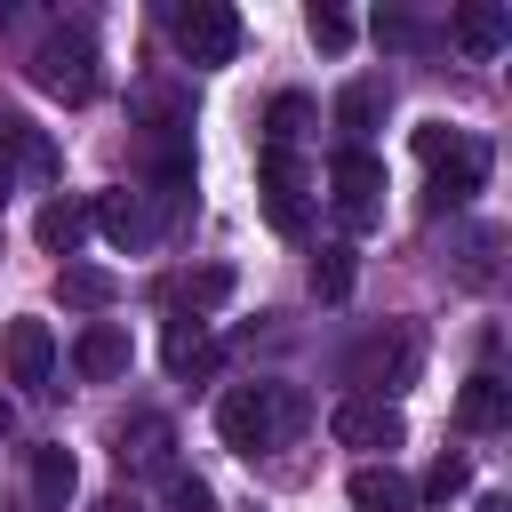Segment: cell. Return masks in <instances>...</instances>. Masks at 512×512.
Instances as JSON below:
<instances>
[{
	"label": "cell",
	"mask_w": 512,
	"mask_h": 512,
	"mask_svg": "<svg viewBox=\"0 0 512 512\" xmlns=\"http://www.w3.org/2000/svg\"><path fill=\"white\" fill-rule=\"evenodd\" d=\"M0 360H8V384H32V392H48V376H56V336H48V320H8L0 328Z\"/></svg>",
	"instance_id": "30bf717a"
},
{
	"label": "cell",
	"mask_w": 512,
	"mask_h": 512,
	"mask_svg": "<svg viewBox=\"0 0 512 512\" xmlns=\"http://www.w3.org/2000/svg\"><path fill=\"white\" fill-rule=\"evenodd\" d=\"M56 288H64V304H80V312H104L120 288H112V272H96V264H64L56 272Z\"/></svg>",
	"instance_id": "603a6c76"
},
{
	"label": "cell",
	"mask_w": 512,
	"mask_h": 512,
	"mask_svg": "<svg viewBox=\"0 0 512 512\" xmlns=\"http://www.w3.org/2000/svg\"><path fill=\"white\" fill-rule=\"evenodd\" d=\"M384 120V80H352L344 96H336V128L352 136V152H360V136Z\"/></svg>",
	"instance_id": "d6986e66"
},
{
	"label": "cell",
	"mask_w": 512,
	"mask_h": 512,
	"mask_svg": "<svg viewBox=\"0 0 512 512\" xmlns=\"http://www.w3.org/2000/svg\"><path fill=\"white\" fill-rule=\"evenodd\" d=\"M344 496H352V512H416V480L392 464H360L344 480Z\"/></svg>",
	"instance_id": "5bb4252c"
},
{
	"label": "cell",
	"mask_w": 512,
	"mask_h": 512,
	"mask_svg": "<svg viewBox=\"0 0 512 512\" xmlns=\"http://www.w3.org/2000/svg\"><path fill=\"white\" fill-rule=\"evenodd\" d=\"M96 512H144V496H128V488H120V496H104Z\"/></svg>",
	"instance_id": "f546056e"
},
{
	"label": "cell",
	"mask_w": 512,
	"mask_h": 512,
	"mask_svg": "<svg viewBox=\"0 0 512 512\" xmlns=\"http://www.w3.org/2000/svg\"><path fill=\"white\" fill-rule=\"evenodd\" d=\"M160 496H168V512H216V488H208L200 472H184V464L160 472Z\"/></svg>",
	"instance_id": "d4e9b609"
},
{
	"label": "cell",
	"mask_w": 512,
	"mask_h": 512,
	"mask_svg": "<svg viewBox=\"0 0 512 512\" xmlns=\"http://www.w3.org/2000/svg\"><path fill=\"white\" fill-rule=\"evenodd\" d=\"M416 328H376V336H360L352 344V360H344V376L352 384H368V400H384V392H400L408 376H416Z\"/></svg>",
	"instance_id": "5b68a950"
},
{
	"label": "cell",
	"mask_w": 512,
	"mask_h": 512,
	"mask_svg": "<svg viewBox=\"0 0 512 512\" xmlns=\"http://www.w3.org/2000/svg\"><path fill=\"white\" fill-rule=\"evenodd\" d=\"M72 368H80L88 384L128 376V328H120V320H88V328H80V344H72Z\"/></svg>",
	"instance_id": "7c38bea8"
},
{
	"label": "cell",
	"mask_w": 512,
	"mask_h": 512,
	"mask_svg": "<svg viewBox=\"0 0 512 512\" xmlns=\"http://www.w3.org/2000/svg\"><path fill=\"white\" fill-rule=\"evenodd\" d=\"M472 512H512V504H504V496H480V504H472Z\"/></svg>",
	"instance_id": "4dcf8cb0"
},
{
	"label": "cell",
	"mask_w": 512,
	"mask_h": 512,
	"mask_svg": "<svg viewBox=\"0 0 512 512\" xmlns=\"http://www.w3.org/2000/svg\"><path fill=\"white\" fill-rule=\"evenodd\" d=\"M312 296H320V304H344V296H352V248H344V240H328V248L312 256Z\"/></svg>",
	"instance_id": "7402d4cb"
},
{
	"label": "cell",
	"mask_w": 512,
	"mask_h": 512,
	"mask_svg": "<svg viewBox=\"0 0 512 512\" xmlns=\"http://www.w3.org/2000/svg\"><path fill=\"white\" fill-rule=\"evenodd\" d=\"M0 432H8V400H0Z\"/></svg>",
	"instance_id": "1f68e13d"
},
{
	"label": "cell",
	"mask_w": 512,
	"mask_h": 512,
	"mask_svg": "<svg viewBox=\"0 0 512 512\" xmlns=\"http://www.w3.org/2000/svg\"><path fill=\"white\" fill-rule=\"evenodd\" d=\"M32 88L56 96V104H88V96L104 88V72H96V40H88L80 24L48 32V40L32 48Z\"/></svg>",
	"instance_id": "7a4b0ae2"
},
{
	"label": "cell",
	"mask_w": 512,
	"mask_h": 512,
	"mask_svg": "<svg viewBox=\"0 0 512 512\" xmlns=\"http://www.w3.org/2000/svg\"><path fill=\"white\" fill-rule=\"evenodd\" d=\"M256 192H264V216H272V232L304 240V224H312V192H304V168H296V152H264V160H256Z\"/></svg>",
	"instance_id": "8992f818"
},
{
	"label": "cell",
	"mask_w": 512,
	"mask_h": 512,
	"mask_svg": "<svg viewBox=\"0 0 512 512\" xmlns=\"http://www.w3.org/2000/svg\"><path fill=\"white\" fill-rule=\"evenodd\" d=\"M304 128H312V96H272V112H264V152H296L304 144Z\"/></svg>",
	"instance_id": "ffe728a7"
},
{
	"label": "cell",
	"mask_w": 512,
	"mask_h": 512,
	"mask_svg": "<svg viewBox=\"0 0 512 512\" xmlns=\"http://www.w3.org/2000/svg\"><path fill=\"white\" fill-rule=\"evenodd\" d=\"M376 40H384V48H416V40H424V32H416V24H408V16H376Z\"/></svg>",
	"instance_id": "f1b7e54d"
},
{
	"label": "cell",
	"mask_w": 512,
	"mask_h": 512,
	"mask_svg": "<svg viewBox=\"0 0 512 512\" xmlns=\"http://www.w3.org/2000/svg\"><path fill=\"white\" fill-rule=\"evenodd\" d=\"M504 416H512L504 376H496V368H472V376H464V392H456V424H464V432H496Z\"/></svg>",
	"instance_id": "2e32d148"
},
{
	"label": "cell",
	"mask_w": 512,
	"mask_h": 512,
	"mask_svg": "<svg viewBox=\"0 0 512 512\" xmlns=\"http://www.w3.org/2000/svg\"><path fill=\"white\" fill-rule=\"evenodd\" d=\"M480 184H488V144H480V136H456V144L432 160V200H424V208H432V216H440V208H464Z\"/></svg>",
	"instance_id": "ba28073f"
},
{
	"label": "cell",
	"mask_w": 512,
	"mask_h": 512,
	"mask_svg": "<svg viewBox=\"0 0 512 512\" xmlns=\"http://www.w3.org/2000/svg\"><path fill=\"white\" fill-rule=\"evenodd\" d=\"M88 224L120 248V256H144L152 240H160V216L144 208V192H96V208H88Z\"/></svg>",
	"instance_id": "9c48e42d"
},
{
	"label": "cell",
	"mask_w": 512,
	"mask_h": 512,
	"mask_svg": "<svg viewBox=\"0 0 512 512\" xmlns=\"http://www.w3.org/2000/svg\"><path fill=\"white\" fill-rule=\"evenodd\" d=\"M296 424H304V392H296V384H232V392L216 400V432H224L232 456H264V448H280Z\"/></svg>",
	"instance_id": "6da1fadb"
},
{
	"label": "cell",
	"mask_w": 512,
	"mask_h": 512,
	"mask_svg": "<svg viewBox=\"0 0 512 512\" xmlns=\"http://www.w3.org/2000/svg\"><path fill=\"white\" fill-rule=\"evenodd\" d=\"M168 32H176L184 64H232V56H240V8H224V0H184V8H168Z\"/></svg>",
	"instance_id": "3957f363"
},
{
	"label": "cell",
	"mask_w": 512,
	"mask_h": 512,
	"mask_svg": "<svg viewBox=\"0 0 512 512\" xmlns=\"http://www.w3.org/2000/svg\"><path fill=\"white\" fill-rule=\"evenodd\" d=\"M448 40H456L464 56H496V48L512 40V16H504L496 0H464V8L448 16Z\"/></svg>",
	"instance_id": "9a60e30c"
},
{
	"label": "cell",
	"mask_w": 512,
	"mask_h": 512,
	"mask_svg": "<svg viewBox=\"0 0 512 512\" xmlns=\"http://www.w3.org/2000/svg\"><path fill=\"white\" fill-rule=\"evenodd\" d=\"M112 456H120V472H152V480H160V472L176 464V424L144 408V416L120 424V448H112Z\"/></svg>",
	"instance_id": "8fae6325"
},
{
	"label": "cell",
	"mask_w": 512,
	"mask_h": 512,
	"mask_svg": "<svg viewBox=\"0 0 512 512\" xmlns=\"http://www.w3.org/2000/svg\"><path fill=\"white\" fill-rule=\"evenodd\" d=\"M304 32H312L320 56H344V48H352V16H344L336 0H312V8H304Z\"/></svg>",
	"instance_id": "cb8c5ba5"
},
{
	"label": "cell",
	"mask_w": 512,
	"mask_h": 512,
	"mask_svg": "<svg viewBox=\"0 0 512 512\" xmlns=\"http://www.w3.org/2000/svg\"><path fill=\"white\" fill-rule=\"evenodd\" d=\"M328 432H336L344 448H384V456H392L408 424H400V408H392V400H368V392H344V400H336V416H328Z\"/></svg>",
	"instance_id": "52a82bcc"
},
{
	"label": "cell",
	"mask_w": 512,
	"mask_h": 512,
	"mask_svg": "<svg viewBox=\"0 0 512 512\" xmlns=\"http://www.w3.org/2000/svg\"><path fill=\"white\" fill-rule=\"evenodd\" d=\"M168 368H176V376H208V368H216V336H208L200 312H176V320H168Z\"/></svg>",
	"instance_id": "e0dca14e"
},
{
	"label": "cell",
	"mask_w": 512,
	"mask_h": 512,
	"mask_svg": "<svg viewBox=\"0 0 512 512\" xmlns=\"http://www.w3.org/2000/svg\"><path fill=\"white\" fill-rule=\"evenodd\" d=\"M184 296H192V312H208V304H224V296H232V272H224V264H208V272H192V280H184Z\"/></svg>",
	"instance_id": "4316f807"
},
{
	"label": "cell",
	"mask_w": 512,
	"mask_h": 512,
	"mask_svg": "<svg viewBox=\"0 0 512 512\" xmlns=\"http://www.w3.org/2000/svg\"><path fill=\"white\" fill-rule=\"evenodd\" d=\"M32 232H40V248H56V256H72V248L88 240V208H80V200H48Z\"/></svg>",
	"instance_id": "44dd1931"
},
{
	"label": "cell",
	"mask_w": 512,
	"mask_h": 512,
	"mask_svg": "<svg viewBox=\"0 0 512 512\" xmlns=\"http://www.w3.org/2000/svg\"><path fill=\"white\" fill-rule=\"evenodd\" d=\"M0 152H8V160H24V168H40V176L56 168V144H48V136H40L8 96H0Z\"/></svg>",
	"instance_id": "ac0fdd59"
},
{
	"label": "cell",
	"mask_w": 512,
	"mask_h": 512,
	"mask_svg": "<svg viewBox=\"0 0 512 512\" xmlns=\"http://www.w3.org/2000/svg\"><path fill=\"white\" fill-rule=\"evenodd\" d=\"M72 496H80L72 448H64V440H40V448H32V504H40V512H64Z\"/></svg>",
	"instance_id": "4fadbf2b"
},
{
	"label": "cell",
	"mask_w": 512,
	"mask_h": 512,
	"mask_svg": "<svg viewBox=\"0 0 512 512\" xmlns=\"http://www.w3.org/2000/svg\"><path fill=\"white\" fill-rule=\"evenodd\" d=\"M456 136H464V128H448V120H416V160L432 168V160H440V152H448Z\"/></svg>",
	"instance_id": "83f0119b"
},
{
	"label": "cell",
	"mask_w": 512,
	"mask_h": 512,
	"mask_svg": "<svg viewBox=\"0 0 512 512\" xmlns=\"http://www.w3.org/2000/svg\"><path fill=\"white\" fill-rule=\"evenodd\" d=\"M464 488H472V464H464V456H440V464L424 472V488H416V504H456Z\"/></svg>",
	"instance_id": "484cf974"
},
{
	"label": "cell",
	"mask_w": 512,
	"mask_h": 512,
	"mask_svg": "<svg viewBox=\"0 0 512 512\" xmlns=\"http://www.w3.org/2000/svg\"><path fill=\"white\" fill-rule=\"evenodd\" d=\"M328 184H336L344 232H376V224H384V192H392V184H384V160H376V152H352V144H344V152L328 160Z\"/></svg>",
	"instance_id": "277c9868"
}]
</instances>
